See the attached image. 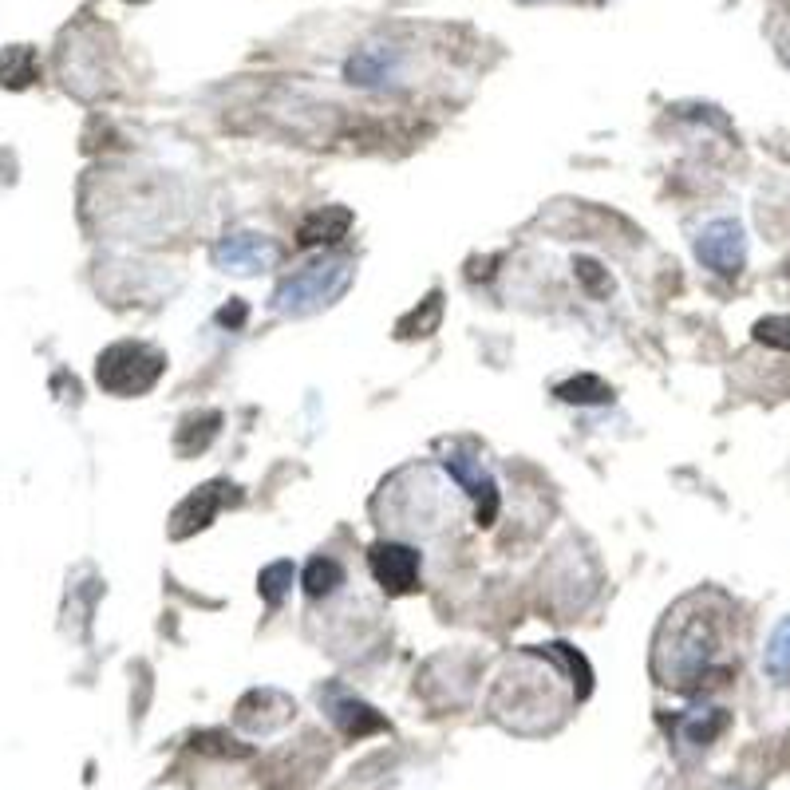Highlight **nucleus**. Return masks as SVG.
<instances>
[{"instance_id":"18","label":"nucleus","mask_w":790,"mask_h":790,"mask_svg":"<svg viewBox=\"0 0 790 790\" xmlns=\"http://www.w3.org/2000/svg\"><path fill=\"white\" fill-rule=\"evenodd\" d=\"M557 399H565V403H609L613 388L597 376H573V380L557 384Z\"/></svg>"},{"instance_id":"7","label":"nucleus","mask_w":790,"mask_h":790,"mask_svg":"<svg viewBox=\"0 0 790 790\" xmlns=\"http://www.w3.org/2000/svg\"><path fill=\"white\" fill-rule=\"evenodd\" d=\"M234 486H226V482H206V486H198V490H190L178 506H174V514H170V538H190V534H198V530H206L218 514H222V506L226 502H234L237 494H230Z\"/></svg>"},{"instance_id":"5","label":"nucleus","mask_w":790,"mask_h":790,"mask_svg":"<svg viewBox=\"0 0 790 790\" xmlns=\"http://www.w3.org/2000/svg\"><path fill=\"white\" fill-rule=\"evenodd\" d=\"M277 261H281V245L265 234L234 230L214 245V265L226 273H257V269H273Z\"/></svg>"},{"instance_id":"12","label":"nucleus","mask_w":790,"mask_h":790,"mask_svg":"<svg viewBox=\"0 0 790 790\" xmlns=\"http://www.w3.org/2000/svg\"><path fill=\"white\" fill-rule=\"evenodd\" d=\"M388 72H392V52L388 48H360L344 64V76L352 79V83H360V87H372V83L388 79Z\"/></svg>"},{"instance_id":"22","label":"nucleus","mask_w":790,"mask_h":790,"mask_svg":"<svg viewBox=\"0 0 790 790\" xmlns=\"http://www.w3.org/2000/svg\"><path fill=\"white\" fill-rule=\"evenodd\" d=\"M245 316H249L245 301H230V305L218 313V324H226V328H241V324H245Z\"/></svg>"},{"instance_id":"3","label":"nucleus","mask_w":790,"mask_h":790,"mask_svg":"<svg viewBox=\"0 0 790 790\" xmlns=\"http://www.w3.org/2000/svg\"><path fill=\"white\" fill-rule=\"evenodd\" d=\"M166 372V356L151 348V344H139V340H119L111 344L99 364H95V380L99 388L111 395H143L151 392Z\"/></svg>"},{"instance_id":"14","label":"nucleus","mask_w":790,"mask_h":790,"mask_svg":"<svg viewBox=\"0 0 790 790\" xmlns=\"http://www.w3.org/2000/svg\"><path fill=\"white\" fill-rule=\"evenodd\" d=\"M727 711L723 708H700L692 711V715H684L680 719V731H684V739L688 743H696V747H708V743H715L723 731H727Z\"/></svg>"},{"instance_id":"9","label":"nucleus","mask_w":790,"mask_h":790,"mask_svg":"<svg viewBox=\"0 0 790 790\" xmlns=\"http://www.w3.org/2000/svg\"><path fill=\"white\" fill-rule=\"evenodd\" d=\"M320 704L328 711V719L348 735V739H364V735H376V731H388V719L376 708H368L364 700L348 696L344 688H328L320 692Z\"/></svg>"},{"instance_id":"10","label":"nucleus","mask_w":790,"mask_h":790,"mask_svg":"<svg viewBox=\"0 0 790 790\" xmlns=\"http://www.w3.org/2000/svg\"><path fill=\"white\" fill-rule=\"evenodd\" d=\"M348 230H352V210H344V206H324V210H316V214H309V218L301 222L297 241H301L305 249H313V245H332V241L348 237Z\"/></svg>"},{"instance_id":"4","label":"nucleus","mask_w":790,"mask_h":790,"mask_svg":"<svg viewBox=\"0 0 790 790\" xmlns=\"http://www.w3.org/2000/svg\"><path fill=\"white\" fill-rule=\"evenodd\" d=\"M696 257L719 277H739L747 261V237L735 218H715L696 237Z\"/></svg>"},{"instance_id":"21","label":"nucleus","mask_w":790,"mask_h":790,"mask_svg":"<svg viewBox=\"0 0 790 790\" xmlns=\"http://www.w3.org/2000/svg\"><path fill=\"white\" fill-rule=\"evenodd\" d=\"M577 277H581V285L593 293V297H605L609 289H613V281H609V273L597 265V261H589V257H581L577 261Z\"/></svg>"},{"instance_id":"16","label":"nucleus","mask_w":790,"mask_h":790,"mask_svg":"<svg viewBox=\"0 0 790 790\" xmlns=\"http://www.w3.org/2000/svg\"><path fill=\"white\" fill-rule=\"evenodd\" d=\"M763 668H767V676H771V680L790 684V617L787 621H779L775 632H771V640H767V656H763Z\"/></svg>"},{"instance_id":"20","label":"nucleus","mask_w":790,"mask_h":790,"mask_svg":"<svg viewBox=\"0 0 790 790\" xmlns=\"http://www.w3.org/2000/svg\"><path fill=\"white\" fill-rule=\"evenodd\" d=\"M755 340L767 344V348L790 352V316H763V320H755Z\"/></svg>"},{"instance_id":"11","label":"nucleus","mask_w":790,"mask_h":790,"mask_svg":"<svg viewBox=\"0 0 790 790\" xmlns=\"http://www.w3.org/2000/svg\"><path fill=\"white\" fill-rule=\"evenodd\" d=\"M222 427V411H190L182 423H178V435H174V451L178 455H198L210 447V439L218 435Z\"/></svg>"},{"instance_id":"19","label":"nucleus","mask_w":790,"mask_h":790,"mask_svg":"<svg viewBox=\"0 0 790 790\" xmlns=\"http://www.w3.org/2000/svg\"><path fill=\"white\" fill-rule=\"evenodd\" d=\"M439 320H443V297L431 293V297L423 301V313L415 309L411 316L399 320V332H403V336H431V332L439 328Z\"/></svg>"},{"instance_id":"8","label":"nucleus","mask_w":790,"mask_h":790,"mask_svg":"<svg viewBox=\"0 0 790 790\" xmlns=\"http://www.w3.org/2000/svg\"><path fill=\"white\" fill-rule=\"evenodd\" d=\"M368 569L395 597L411 593L419 585V550L407 546V542H376L368 553Z\"/></svg>"},{"instance_id":"1","label":"nucleus","mask_w":790,"mask_h":790,"mask_svg":"<svg viewBox=\"0 0 790 790\" xmlns=\"http://www.w3.org/2000/svg\"><path fill=\"white\" fill-rule=\"evenodd\" d=\"M715 605L719 597L692 593L676 609H668L664 625L656 632V652H652V672L664 688L696 692L711 676H723L715 672V656L723 644V613Z\"/></svg>"},{"instance_id":"13","label":"nucleus","mask_w":790,"mask_h":790,"mask_svg":"<svg viewBox=\"0 0 790 790\" xmlns=\"http://www.w3.org/2000/svg\"><path fill=\"white\" fill-rule=\"evenodd\" d=\"M301 585H305V593L320 601V597H332L340 585H344V565L336 561V557H313L309 565H305V573H301Z\"/></svg>"},{"instance_id":"6","label":"nucleus","mask_w":790,"mask_h":790,"mask_svg":"<svg viewBox=\"0 0 790 790\" xmlns=\"http://www.w3.org/2000/svg\"><path fill=\"white\" fill-rule=\"evenodd\" d=\"M443 467H447V474L455 478V486L467 490V498L474 502V522H478V526H494L498 502H502V498H498V482H494L490 471L482 467V459L451 451V455L443 459Z\"/></svg>"},{"instance_id":"2","label":"nucleus","mask_w":790,"mask_h":790,"mask_svg":"<svg viewBox=\"0 0 790 790\" xmlns=\"http://www.w3.org/2000/svg\"><path fill=\"white\" fill-rule=\"evenodd\" d=\"M352 261L348 257H316L305 269H297L293 277H285L273 293V313L305 316L316 313L332 301H340L352 285Z\"/></svg>"},{"instance_id":"17","label":"nucleus","mask_w":790,"mask_h":790,"mask_svg":"<svg viewBox=\"0 0 790 790\" xmlns=\"http://www.w3.org/2000/svg\"><path fill=\"white\" fill-rule=\"evenodd\" d=\"M293 577H297L293 561H273V565H265V569H261L257 589H261V597H265V605H269V609H277V605L285 601V593L293 589Z\"/></svg>"},{"instance_id":"15","label":"nucleus","mask_w":790,"mask_h":790,"mask_svg":"<svg viewBox=\"0 0 790 790\" xmlns=\"http://www.w3.org/2000/svg\"><path fill=\"white\" fill-rule=\"evenodd\" d=\"M36 72H40L36 52H32V48H24V44H16V48H8V52L0 56V83H4V87H12V91L28 87V83L36 79Z\"/></svg>"}]
</instances>
